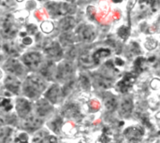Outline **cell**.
I'll return each instance as SVG.
<instances>
[{
	"label": "cell",
	"mask_w": 160,
	"mask_h": 143,
	"mask_svg": "<svg viewBox=\"0 0 160 143\" xmlns=\"http://www.w3.org/2000/svg\"><path fill=\"white\" fill-rule=\"evenodd\" d=\"M45 89V82L38 76L28 77L24 84V93L29 97H36Z\"/></svg>",
	"instance_id": "obj_1"
},
{
	"label": "cell",
	"mask_w": 160,
	"mask_h": 143,
	"mask_svg": "<svg viewBox=\"0 0 160 143\" xmlns=\"http://www.w3.org/2000/svg\"><path fill=\"white\" fill-rule=\"evenodd\" d=\"M73 74V65L69 61L62 62L57 68L56 78L63 81H68Z\"/></svg>",
	"instance_id": "obj_3"
},
{
	"label": "cell",
	"mask_w": 160,
	"mask_h": 143,
	"mask_svg": "<svg viewBox=\"0 0 160 143\" xmlns=\"http://www.w3.org/2000/svg\"><path fill=\"white\" fill-rule=\"evenodd\" d=\"M137 0H128V9L130 10L133 8V7L135 6V3H136Z\"/></svg>",
	"instance_id": "obj_37"
},
{
	"label": "cell",
	"mask_w": 160,
	"mask_h": 143,
	"mask_svg": "<svg viewBox=\"0 0 160 143\" xmlns=\"http://www.w3.org/2000/svg\"><path fill=\"white\" fill-rule=\"evenodd\" d=\"M27 136L25 134H21L18 138H16L15 143H27Z\"/></svg>",
	"instance_id": "obj_33"
},
{
	"label": "cell",
	"mask_w": 160,
	"mask_h": 143,
	"mask_svg": "<svg viewBox=\"0 0 160 143\" xmlns=\"http://www.w3.org/2000/svg\"><path fill=\"white\" fill-rule=\"evenodd\" d=\"M16 1H18V2H22V1H23V0H16Z\"/></svg>",
	"instance_id": "obj_41"
},
{
	"label": "cell",
	"mask_w": 160,
	"mask_h": 143,
	"mask_svg": "<svg viewBox=\"0 0 160 143\" xmlns=\"http://www.w3.org/2000/svg\"><path fill=\"white\" fill-rule=\"evenodd\" d=\"M158 46V41L154 38H149L145 42V47L147 50H154Z\"/></svg>",
	"instance_id": "obj_29"
},
{
	"label": "cell",
	"mask_w": 160,
	"mask_h": 143,
	"mask_svg": "<svg viewBox=\"0 0 160 143\" xmlns=\"http://www.w3.org/2000/svg\"><path fill=\"white\" fill-rule=\"evenodd\" d=\"M151 87L154 89H158L160 87V80L158 79H154L151 82Z\"/></svg>",
	"instance_id": "obj_36"
},
{
	"label": "cell",
	"mask_w": 160,
	"mask_h": 143,
	"mask_svg": "<svg viewBox=\"0 0 160 143\" xmlns=\"http://www.w3.org/2000/svg\"><path fill=\"white\" fill-rule=\"evenodd\" d=\"M59 92H60V89L57 85H52L46 93L45 96L46 98L52 104L56 103L57 100H58V96H59Z\"/></svg>",
	"instance_id": "obj_19"
},
{
	"label": "cell",
	"mask_w": 160,
	"mask_h": 143,
	"mask_svg": "<svg viewBox=\"0 0 160 143\" xmlns=\"http://www.w3.org/2000/svg\"><path fill=\"white\" fill-rule=\"evenodd\" d=\"M134 81H135V76L132 75L131 73L127 74V75L123 78V80L118 83L119 90H120L121 92H123V93L127 92V91L128 90V88L132 86V84L134 83Z\"/></svg>",
	"instance_id": "obj_16"
},
{
	"label": "cell",
	"mask_w": 160,
	"mask_h": 143,
	"mask_svg": "<svg viewBox=\"0 0 160 143\" xmlns=\"http://www.w3.org/2000/svg\"><path fill=\"white\" fill-rule=\"evenodd\" d=\"M118 34H119V36L123 38V39H126L128 36V29L127 28V27H125V26H122L120 29H119V31H118Z\"/></svg>",
	"instance_id": "obj_30"
},
{
	"label": "cell",
	"mask_w": 160,
	"mask_h": 143,
	"mask_svg": "<svg viewBox=\"0 0 160 143\" xmlns=\"http://www.w3.org/2000/svg\"><path fill=\"white\" fill-rule=\"evenodd\" d=\"M16 109L21 117H25L31 111V105L27 100L23 98H20L17 100Z\"/></svg>",
	"instance_id": "obj_13"
},
{
	"label": "cell",
	"mask_w": 160,
	"mask_h": 143,
	"mask_svg": "<svg viewBox=\"0 0 160 143\" xmlns=\"http://www.w3.org/2000/svg\"><path fill=\"white\" fill-rule=\"evenodd\" d=\"M3 50L6 52L7 54L10 56H17L18 55V50L16 46L13 44V42H7L3 45Z\"/></svg>",
	"instance_id": "obj_23"
},
{
	"label": "cell",
	"mask_w": 160,
	"mask_h": 143,
	"mask_svg": "<svg viewBox=\"0 0 160 143\" xmlns=\"http://www.w3.org/2000/svg\"><path fill=\"white\" fill-rule=\"evenodd\" d=\"M73 41L72 36L70 34L68 33H64L61 37H60V42L64 45V46H68L69 44H71Z\"/></svg>",
	"instance_id": "obj_25"
},
{
	"label": "cell",
	"mask_w": 160,
	"mask_h": 143,
	"mask_svg": "<svg viewBox=\"0 0 160 143\" xmlns=\"http://www.w3.org/2000/svg\"><path fill=\"white\" fill-rule=\"evenodd\" d=\"M5 69L12 74H17V75H20L22 73L23 71V68H22V66L21 65V63L14 59V58H10L8 59L6 63H5V66H4Z\"/></svg>",
	"instance_id": "obj_7"
},
{
	"label": "cell",
	"mask_w": 160,
	"mask_h": 143,
	"mask_svg": "<svg viewBox=\"0 0 160 143\" xmlns=\"http://www.w3.org/2000/svg\"><path fill=\"white\" fill-rule=\"evenodd\" d=\"M63 113L68 117H77L79 115V109L75 104H68L65 107Z\"/></svg>",
	"instance_id": "obj_22"
},
{
	"label": "cell",
	"mask_w": 160,
	"mask_h": 143,
	"mask_svg": "<svg viewBox=\"0 0 160 143\" xmlns=\"http://www.w3.org/2000/svg\"><path fill=\"white\" fill-rule=\"evenodd\" d=\"M125 136L129 141H140L143 136V130L140 126H131L125 130Z\"/></svg>",
	"instance_id": "obj_9"
},
{
	"label": "cell",
	"mask_w": 160,
	"mask_h": 143,
	"mask_svg": "<svg viewBox=\"0 0 160 143\" xmlns=\"http://www.w3.org/2000/svg\"><path fill=\"white\" fill-rule=\"evenodd\" d=\"M110 54H111V51H110L109 49H104V48H103V49L98 50V51L93 54V56H94V59H95L96 63H98L100 59L105 58V57H108Z\"/></svg>",
	"instance_id": "obj_24"
},
{
	"label": "cell",
	"mask_w": 160,
	"mask_h": 143,
	"mask_svg": "<svg viewBox=\"0 0 160 143\" xmlns=\"http://www.w3.org/2000/svg\"><path fill=\"white\" fill-rule=\"evenodd\" d=\"M1 31H2V35L5 37H12L16 35L17 33V28L14 27L12 22H11V18L10 16H5L2 19V22H1Z\"/></svg>",
	"instance_id": "obj_4"
},
{
	"label": "cell",
	"mask_w": 160,
	"mask_h": 143,
	"mask_svg": "<svg viewBox=\"0 0 160 143\" xmlns=\"http://www.w3.org/2000/svg\"><path fill=\"white\" fill-rule=\"evenodd\" d=\"M40 143H56V138L52 136H47Z\"/></svg>",
	"instance_id": "obj_34"
},
{
	"label": "cell",
	"mask_w": 160,
	"mask_h": 143,
	"mask_svg": "<svg viewBox=\"0 0 160 143\" xmlns=\"http://www.w3.org/2000/svg\"><path fill=\"white\" fill-rule=\"evenodd\" d=\"M80 63L84 67H91L97 64L94 59V56L89 52H84L80 56Z\"/></svg>",
	"instance_id": "obj_20"
},
{
	"label": "cell",
	"mask_w": 160,
	"mask_h": 143,
	"mask_svg": "<svg viewBox=\"0 0 160 143\" xmlns=\"http://www.w3.org/2000/svg\"><path fill=\"white\" fill-rule=\"evenodd\" d=\"M61 125H62V119L57 118L55 119L52 123V129L55 132V133H59L60 132V128H61Z\"/></svg>",
	"instance_id": "obj_28"
},
{
	"label": "cell",
	"mask_w": 160,
	"mask_h": 143,
	"mask_svg": "<svg viewBox=\"0 0 160 143\" xmlns=\"http://www.w3.org/2000/svg\"><path fill=\"white\" fill-rule=\"evenodd\" d=\"M78 37H79L80 40H82L83 42L93 41L96 37L94 27L91 25H88V24H83L78 30Z\"/></svg>",
	"instance_id": "obj_5"
},
{
	"label": "cell",
	"mask_w": 160,
	"mask_h": 143,
	"mask_svg": "<svg viewBox=\"0 0 160 143\" xmlns=\"http://www.w3.org/2000/svg\"><path fill=\"white\" fill-rule=\"evenodd\" d=\"M104 105H105V108L108 111H112L117 107V100H116V98L112 95L109 94V95L104 96Z\"/></svg>",
	"instance_id": "obj_21"
},
{
	"label": "cell",
	"mask_w": 160,
	"mask_h": 143,
	"mask_svg": "<svg viewBox=\"0 0 160 143\" xmlns=\"http://www.w3.org/2000/svg\"><path fill=\"white\" fill-rule=\"evenodd\" d=\"M22 62L30 68H37L41 62V55L38 52H31L22 56Z\"/></svg>",
	"instance_id": "obj_6"
},
{
	"label": "cell",
	"mask_w": 160,
	"mask_h": 143,
	"mask_svg": "<svg viewBox=\"0 0 160 143\" xmlns=\"http://www.w3.org/2000/svg\"><path fill=\"white\" fill-rule=\"evenodd\" d=\"M158 68H159V70H160V63H159V65H158Z\"/></svg>",
	"instance_id": "obj_42"
},
{
	"label": "cell",
	"mask_w": 160,
	"mask_h": 143,
	"mask_svg": "<svg viewBox=\"0 0 160 143\" xmlns=\"http://www.w3.org/2000/svg\"><path fill=\"white\" fill-rule=\"evenodd\" d=\"M76 24L75 19L71 16H67L65 18H63L62 20H60L59 23H58V27L59 30H61L64 33H67L68 31L71 30Z\"/></svg>",
	"instance_id": "obj_14"
},
{
	"label": "cell",
	"mask_w": 160,
	"mask_h": 143,
	"mask_svg": "<svg viewBox=\"0 0 160 143\" xmlns=\"http://www.w3.org/2000/svg\"><path fill=\"white\" fill-rule=\"evenodd\" d=\"M109 141H110V137H109L108 133L104 132V133L102 134V136L99 138V140L98 141V142L97 143H108Z\"/></svg>",
	"instance_id": "obj_32"
},
{
	"label": "cell",
	"mask_w": 160,
	"mask_h": 143,
	"mask_svg": "<svg viewBox=\"0 0 160 143\" xmlns=\"http://www.w3.org/2000/svg\"><path fill=\"white\" fill-rule=\"evenodd\" d=\"M41 29L45 33H51L53 30V23L49 21H45L41 23Z\"/></svg>",
	"instance_id": "obj_26"
},
{
	"label": "cell",
	"mask_w": 160,
	"mask_h": 143,
	"mask_svg": "<svg viewBox=\"0 0 160 143\" xmlns=\"http://www.w3.org/2000/svg\"><path fill=\"white\" fill-rule=\"evenodd\" d=\"M112 2H114V3H121L123 0H112Z\"/></svg>",
	"instance_id": "obj_40"
},
{
	"label": "cell",
	"mask_w": 160,
	"mask_h": 143,
	"mask_svg": "<svg viewBox=\"0 0 160 143\" xmlns=\"http://www.w3.org/2000/svg\"><path fill=\"white\" fill-rule=\"evenodd\" d=\"M51 111L52 106L45 99H41L37 103V113L39 116H46Z\"/></svg>",
	"instance_id": "obj_18"
},
{
	"label": "cell",
	"mask_w": 160,
	"mask_h": 143,
	"mask_svg": "<svg viewBox=\"0 0 160 143\" xmlns=\"http://www.w3.org/2000/svg\"><path fill=\"white\" fill-rule=\"evenodd\" d=\"M5 85H6L7 90L10 91L11 93L18 94L20 87H21V82L14 76L8 75V76H7L6 80H5Z\"/></svg>",
	"instance_id": "obj_10"
},
{
	"label": "cell",
	"mask_w": 160,
	"mask_h": 143,
	"mask_svg": "<svg viewBox=\"0 0 160 143\" xmlns=\"http://www.w3.org/2000/svg\"><path fill=\"white\" fill-rule=\"evenodd\" d=\"M46 8L48 12L52 16H65L74 11V7L70 3L60 1V2H48L46 3Z\"/></svg>",
	"instance_id": "obj_2"
},
{
	"label": "cell",
	"mask_w": 160,
	"mask_h": 143,
	"mask_svg": "<svg viewBox=\"0 0 160 143\" xmlns=\"http://www.w3.org/2000/svg\"><path fill=\"white\" fill-rule=\"evenodd\" d=\"M116 64L119 66V65H124V61L123 60H121V59H119V58H116Z\"/></svg>",
	"instance_id": "obj_39"
},
{
	"label": "cell",
	"mask_w": 160,
	"mask_h": 143,
	"mask_svg": "<svg viewBox=\"0 0 160 143\" xmlns=\"http://www.w3.org/2000/svg\"><path fill=\"white\" fill-rule=\"evenodd\" d=\"M80 84L82 89L88 90L90 88V81L86 76H81L80 77Z\"/></svg>",
	"instance_id": "obj_27"
},
{
	"label": "cell",
	"mask_w": 160,
	"mask_h": 143,
	"mask_svg": "<svg viewBox=\"0 0 160 143\" xmlns=\"http://www.w3.org/2000/svg\"><path fill=\"white\" fill-rule=\"evenodd\" d=\"M132 110H133V102H132V100L130 98H126L121 104L119 113H120V115L122 117L127 118L131 114Z\"/></svg>",
	"instance_id": "obj_17"
},
{
	"label": "cell",
	"mask_w": 160,
	"mask_h": 143,
	"mask_svg": "<svg viewBox=\"0 0 160 143\" xmlns=\"http://www.w3.org/2000/svg\"><path fill=\"white\" fill-rule=\"evenodd\" d=\"M93 80H94L95 85L100 89H109L112 86V80H110L107 77H104L102 75L95 74L93 76Z\"/></svg>",
	"instance_id": "obj_11"
},
{
	"label": "cell",
	"mask_w": 160,
	"mask_h": 143,
	"mask_svg": "<svg viewBox=\"0 0 160 143\" xmlns=\"http://www.w3.org/2000/svg\"><path fill=\"white\" fill-rule=\"evenodd\" d=\"M90 109L92 110V111H98V109H99V104H98V102H97V101H95V100H92L91 102H90Z\"/></svg>",
	"instance_id": "obj_35"
},
{
	"label": "cell",
	"mask_w": 160,
	"mask_h": 143,
	"mask_svg": "<svg viewBox=\"0 0 160 143\" xmlns=\"http://www.w3.org/2000/svg\"><path fill=\"white\" fill-rule=\"evenodd\" d=\"M22 42H23L24 44H26V45H29V44H31L32 40H31L30 37H24L23 40H22Z\"/></svg>",
	"instance_id": "obj_38"
},
{
	"label": "cell",
	"mask_w": 160,
	"mask_h": 143,
	"mask_svg": "<svg viewBox=\"0 0 160 143\" xmlns=\"http://www.w3.org/2000/svg\"><path fill=\"white\" fill-rule=\"evenodd\" d=\"M42 125V120L41 118L35 117V116H30L24 119L23 121V127L28 129V130H36L38 129L40 126Z\"/></svg>",
	"instance_id": "obj_12"
},
{
	"label": "cell",
	"mask_w": 160,
	"mask_h": 143,
	"mask_svg": "<svg viewBox=\"0 0 160 143\" xmlns=\"http://www.w3.org/2000/svg\"><path fill=\"white\" fill-rule=\"evenodd\" d=\"M1 106L2 108L5 109V111H9L12 106H11V103H10V100L9 99H2V103H1Z\"/></svg>",
	"instance_id": "obj_31"
},
{
	"label": "cell",
	"mask_w": 160,
	"mask_h": 143,
	"mask_svg": "<svg viewBox=\"0 0 160 143\" xmlns=\"http://www.w3.org/2000/svg\"><path fill=\"white\" fill-rule=\"evenodd\" d=\"M45 52L51 58H59L62 55V49L59 43L53 41L45 46Z\"/></svg>",
	"instance_id": "obj_8"
},
{
	"label": "cell",
	"mask_w": 160,
	"mask_h": 143,
	"mask_svg": "<svg viewBox=\"0 0 160 143\" xmlns=\"http://www.w3.org/2000/svg\"><path fill=\"white\" fill-rule=\"evenodd\" d=\"M56 71L57 70H55L54 64L52 62H47L40 69L41 75L47 80H52L53 78V75L56 74Z\"/></svg>",
	"instance_id": "obj_15"
}]
</instances>
